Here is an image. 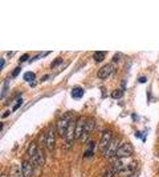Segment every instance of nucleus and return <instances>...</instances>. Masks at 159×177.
I'll return each instance as SVG.
<instances>
[{
  "label": "nucleus",
  "instance_id": "obj_1",
  "mask_svg": "<svg viewBox=\"0 0 159 177\" xmlns=\"http://www.w3.org/2000/svg\"><path fill=\"white\" fill-rule=\"evenodd\" d=\"M72 120V117L70 115H64L61 119H58L57 121V124H56V129H57V133L61 136V137H65L66 135V129H68V127H69V122H70Z\"/></svg>",
  "mask_w": 159,
  "mask_h": 177
},
{
  "label": "nucleus",
  "instance_id": "obj_2",
  "mask_svg": "<svg viewBox=\"0 0 159 177\" xmlns=\"http://www.w3.org/2000/svg\"><path fill=\"white\" fill-rule=\"evenodd\" d=\"M56 136H57L56 127H51L45 135V146L51 152L54 149V145H56Z\"/></svg>",
  "mask_w": 159,
  "mask_h": 177
},
{
  "label": "nucleus",
  "instance_id": "obj_3",
  "mask_svg": "<svg viewBox=\"0 0 159 177\" xmlns=\"http://www.w3.org/2000/svg\"><path fill=\"white\" fill-rule=\"evenodd\" d=\"M131 155H133L131 144H129V142H123V144H121V146L118 148L116 157L117 159H127V157H130Z\"/></svg>",
  "mask_w": 159,
  "mask_h": 177
},
{
  "label": "nucleus",
  "instance_id": "obj_4",
  "mask_svg": "<svg viewBox=\"0 0 159 177\" xmlns=\"http://www.w3.org/2000/svg\"><path fill=\"white\" fill-rule=\"evenodd\" d=\"M113 141V135H111V131L105 129L101 135V142H99V148L101 151L105 153V151L107 149V146L110 145V142Z\"/></svg>",
  "mask_w": 159,
  "mask_h": 177
},
{
  "label": "nucleus",
  "instance_id": "obj_5",
  "mask_svg": "<svg viewBox=\"0 0 159 177\" xmlns=\"http://www.w3.org/2000/svg\"><path fill=\"white\" fill-rule=\"evenodd\" d=\"M121 146V141H119V139L117 137V139H113V141L110 142V145L107 146V149L105 151V155L107 159H114L116 157V155H117V151H118V148Z\"/></svg>",
  "mask_w": 159,
  "mask_h": 177
},
{
  "label": "nucleus",
  "instance_id": "obj_6",
  "mask_svg": "<svg viewBox=\"0 0 159 177\" xmlns=\"http://www.w3.org/2000/svg\"><path fill=\"white\" fill-rule=\"evenodd\" d=\"M76 125H77L76 117H72L70 122H69V127L66 129V135H65V140H66V142H69V144L76 139Z\"/></svg>",
  "mask_w": 159,
  "mask_h": 177
},
{
  "label": "nucleus",
  "instance_id": "obj_7",
  "mask_svg": "<svg viewBox=\"0 0 159 177\" xmlns=\"http://www.w3.org/2000/svg\"><path fill=\"white\" fill-rule=\"evenodd\" d=\"M111 72H113V64L110 63V64H106V65L101 67V69L98 71L97 76L103 80V79H107L109 76H110V75H111Z\"/></svg>",
  "mask_w": 159,
  "mask_h": 177
},
{
  "label": "nucleus",
  "instance_id": "obj_8",
  "mask_svg": "<svg viewBox=\"0 0 159 177\" xmlns=\"http://www.w3.org/2000/svg\"><path fill=\"white\" fill-rule=\"evenodd\" d=\"M21 173H23V177H32V175H33V165L31 164V161H23V164H21Z\"/></svg>",
  "mask_w": 159,
  "mask_h": 177
},
{
  "label": "nucleus",
  "instance_id": "obj_9",
  "mask_svg": "<svg viewBox=\"0 0 159 177\" xmlns=\"http://www.w3.org/2000/svg\"><path fill=\"white\" fill-rule=\"evenodd\" d=\"M86 120L85 117H80L77 120V125H76V139H80L81 135L84 133V131H85V124H86Z\"/></svg>",
  "mask_w": 159,
  "mask_h": 177
},
{
  "label": "nucleus",
  "instance_id": "obj_10",
  "mask_svg": "<svg viewBox=\"0 0 159 177\" xmlns=\"http://www.w3.org/2000/svg\"><path fill=\"white\" fill-rule=\"evenodd\" d=\"M37 152H39V145H37V142H36V141H32L31 144H29V146H28V156H29V159H32V157L36 156Z\"/></svg>",
  "mask_w": 159,
  "mask_h": 177
},
{
  "label": "nucleus",
  "instance_id": "obj_11",
  "mask_svg": "<svg viewBox=\"0 0 159 177\" xmlns=\"http://www.w3.org/2000/svg\"><path fill=\"white\" fill-rule=\"evenodd\" d=\"M94 125H96V120H94V119H88L86 124H85V131H84V132L92 133V131L94 129Z\"/></svg>",
  "mask_w": 159,
  "mask_h": 177
},
{
  "label": "nucleus",
  "instance_id": "obj_12",
  "mask_svg": "<svg viewBox=\"0 0 159 177\" xmlns=\"http://www.w3.org/2000/svg\"><path fill=\"white\" fill-rule=\"evenodd\" d=\"M72 96L74 97V99H80V97L84 96V89L80 87H74L72 89Z\"/></svg>",
  "mask_w": 159,
  "mask_h": 177
},
{
  "label": "nucleus",
  "instance_id": "obj_13",
  "mask_svg": "<svg viewBox=\"0 0 159 177\" xmlns=\"http://www.w3.org/2000/svg\"><path fill=\"white\" fill-rule=\"evenodd\" d=\"M105 53L106 52H94V55H93L94 60H96L97 63H101L103 59H105Z\"/></svg>",
  "mask_w": 159,
  "mask_h": 177
},
{
  "label": "nucleus",
  "instance_id": "obj_14",
  "mask_svg": "<svg viewBox=\"0 0 159 177\" xmlns=\"http://www.w3.org/2000/svg\"><path fill=\"white\" fill-rule=\"evenodd\" d=\"M116 173H117V170L111 166V168H107L105 172H103V177H114Z\"/></svg>",
  "mask_w": 159,
  "mask_h": 177
},
{
  "label": "nucleus",
  "instance_id": "obj_15",
  "mask_svg": "<svg viewBox=\"0 0 159 177\" xmlns=\"http://www.w3.org/2000/svg\"><path fill=\"white\" fill-rule=\"evenodd\" d=\"M122 95H123V92L121 89H116V91L111 92V97H113V99H121Z\"/></svg>",
  "mask_w": 159,
  "mask_h": 177
},
{
  "label": "nucleus",
  "instance_id": "obj_16",
  "mask_svg": "<svg viewBox=\"0 0 159 177\" xmlns=\"http://www.w3.org/2000/svg\"><path fill=\"white\" fill-rule=\"evenodd\" d=\"M34 73L33 72H27L25 75H24V80L25 81H32V80H34Z\"/></svg>",
  "mask_w": 159,
  "mask_h": 177
},
{
  "label": "nucleus",
  "instance_id": "obj_17",
  "mask_svg": "<svg viewBox=\"0 0 159 177\" xmlns=\"http://www.w3.org/2000/svg\"><path fill=\"white\" fill-rule=\"evenodd\" d=\"M89 137H90V133H88V132H84L78 140L81 141V142H88V141H89Z\"/></svg>",
  "mask_w": 159,
  "mask_h": 177
},
{
  "label": "nucleus",
  "instance_id": "obj_18",
  "mask_svg": "<svg viewBox=\"0 0 159 177\" xmlns=\"http://www.w3.org/2000/svg\"><path fill=\"white\" fill-rule=\"evenodd\" d=\"M61 61H62V60H61V59H60V57H58V59H56V60H54V61H53V63L51 64V67H52V68H54V67H57V65H58V64H60V63H61Z\"/></svg>",
  "mask_w": 159,
  "mask_h": 177
},
{
  "label": "nucleus",
  "instance_id": "obj_19",
  "mask_svg": "<svg viewBox=\"0 0 159 177\" xmlns=\"http://www.w3.org/2000/svg\"><path fill=\"white\" fill-rule=\"evenodd\" d=\"M20 105H21V99H19V101H17V104L13 107V111H16V109H19L20 108Z\"/></svg>",
  "mask_w": 159,
  "mask_h": 177
},
{
  "label": "nucleus",
  "instance_id": "obj_20",
  "mask_svg": "<svg viewBox=\"0 0 159 177\" xmlns=\"http://www.w3.org/2000/svg\"><path fill=\"white\" fill-rule=\"evenodd\" d=\"M25 60H28V55H23L20 57V61H25Z\"/></svg>",
  "mask_w": 159,
  "mask_h": 177
},
{
  "label": "nucleus",
  "instance_id": "obj_21",
  "mask_svg": "<svg viewBox=\"0 0 159 177\" xmlns=\"http://www.w3.org/2000/svg\"><path fill=\"white\" fill-rule=\"evenodd\" d=\"M19 72H20V68H16V69H15V71H13V76H15V77H16Z\"/></svg>",
  "mask_w": 159,
  "mask_h": 177
},
{
  "label": "nucleus",
  "instance_id": "obj_22",
  "mask_svg": "<svg viewBox=\"0 0 159 177\" xmlns=\"http://www.w3.org/2000/svg\"><path fill=\"white\" fill-rule=\"evenodd\" d=\"M0 63H2V64H0V68L3 69V68H4V64H6V60H4V59H2V61H0Z\"/></svg>",
  "mask_w": 159,
  "mask_h": 177
},
{
  "label": "nucleus",
  "instance_id": "obj_23",
  "mask_svg": "<svg viewBox=\"0 0 159 177\" xmlns=\"http://www.w3.org/2000/svg\"><path fill=\"white\" fill-rule=\"evenodd\" d=\"M146 80H147L146 77H141V79H139V83H145Z\"/></svg>",
  "mask_w": 159,
  "mask_h": 177
},
{
  "label": "nucleus",
  "instance_id": "obj_24",
  "mask_svg": "<svg viewBox=\"0 0 159 177\" xmlns=\"http://www.w3.org/2000/svg\"><path fill=\"white\" fill-rule=\"evenodd\" d=\"M2 177H7V176L6 175H2Z\"/></svg>",
  "mask_w": 159,
  "mask_h": 177
},
{
  "label": "nucleus",
  "instance_id": "obj_25",
  "mask_svg": "<svg viewBox=\"0 0 159 177\" xmlns=\"http://www.w3.org/2000/svg\"><path fill=\"white\" fill-rule=\"evenodd\" d=\"M21 177H23V176H21Z\"/></svg>",
  "mask_w": 159,
  "mask_h": 177
}]
</instances>
